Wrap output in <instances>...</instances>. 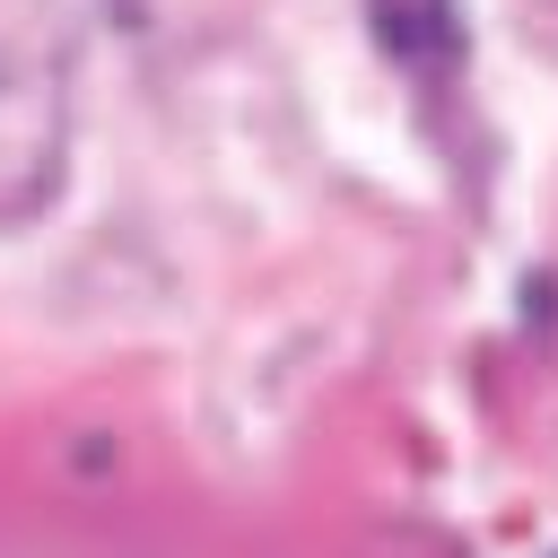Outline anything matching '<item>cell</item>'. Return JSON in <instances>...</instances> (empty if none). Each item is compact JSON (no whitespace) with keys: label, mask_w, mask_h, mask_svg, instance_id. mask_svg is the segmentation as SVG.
Segmentation results:
<instances>
[{"label":"cell","mask_w":558,"mask_h":558,"mask_svg":"<svg viewBox=\"0 0 558 558\" xmlns=\"http://www.w3.org/2000/svg\"><path fill=\"white\" fill-rule=\"evenodd\" d=\"M61 174V122L52 105L17 113V87H0V218H26Z\"/></svg>","instance_id":"cell-1"}]
</instances>
